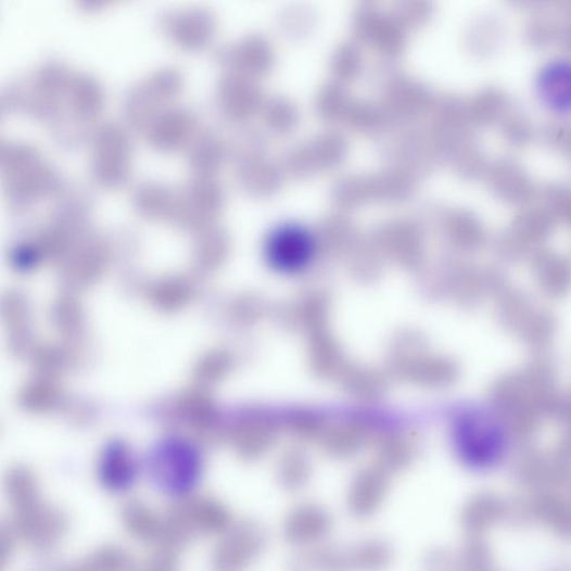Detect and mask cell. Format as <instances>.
Masks as SVG:
<instances>
[{
	"label": "cell",
	"mask_w": 571,
	"mask_h": 571,
	"mask_svg": "<svg viewBox=\"0 0 571 571\" xmlns=\"http://www.w3.org/2000/svg\"><path fill=\"white\" fill-rule=\"evenodd\" d=\"M101 480L109 491L125 493L130 491L138 478V464L129 448L124 444L111 445L101 461Z\"/></svg>",
	"instance_id": "5"
},
{
	"label": "cell",
	"mask_w": 571,
	"mask_h": 571,
	"mask_svg": "<svg viewBox=\"0 0 571 571\" xmlns=\"http://www.w3.org/2000/svg\"><path fill=\"white\" fill-rule=\"evenodd\" d=\"M389 482L379 472H363L351 483L346 506L352 516L358 519L373 517L388 497Z\"/></svg>",
	"instance_id": "4"
},
{
	"label": "cell",
	"mask_w": 571,
	"mask_h": 571,
	"mask_svg": "<svg viewBox=\"0 0 571 571\" xmlns=\"http://www.w3.org/2000/svg\"><path fill=\"white\" fill-rule=\"evenodd\" d=\"M393 549L382 538H366L350 545H320L293 558L286 571H384Z\"/></svg>",
	"instance_id": "1"
},
{
	"label": "cell",
	"mask_w": 571,
	"mask_h": 571,
	"mask_svg": "<svg viewBox=\"0 0 571 571\" xmlns=\"http://www.w3.org/2000/svg\"><path fill=\"white\" fill-rule=\"evenodd\" d=\"M540 91L547 103L559 110L571 109V62L557 61L541 72Z\"/></svg>",
	"instance_id": "6"
},
{
	"label": "cell",
	"mask_w": 571,
	"mask_h": 571,
	"mask_svg": "<svg viewBox=\"0 0 571 571\" xmlns=\"http://www.w3.org/2000/svg\"><path fill=\"white\" fill-rule=\"evenodd\" d=\"M147 471L158 492L172 498H183L198 486L202 461L195 448L180 440H169L151 453Z\"/></svg>",
	"instance_id": "2"
},
{
	"label": "cell",
	"mask_w": 571,
	"mask_h": 571,
	"mask_svg": "<svg viewBox=\"0 0 571 571\" xmlns=\"http://www.w3.org/2000/svg\"><path fill=\"white\" fill-rule=\"evenodd\" d=\"M334 520L328 509L315 503L294 507L282 522V536L304 550L323 545L333 532Z\"/></svg>",
	"instance_id": "3"
}]
</instances>
